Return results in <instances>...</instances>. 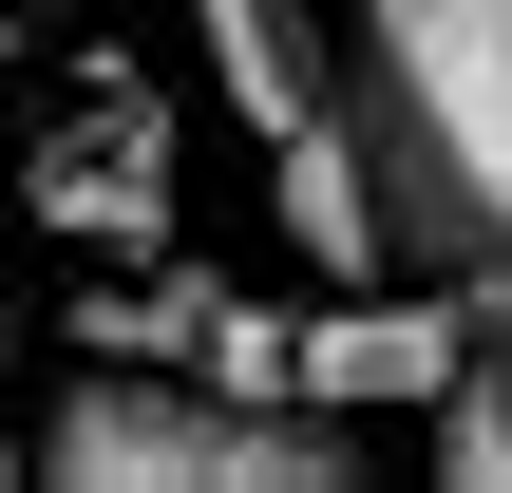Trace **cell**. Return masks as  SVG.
I'll use <instances>...</instances> for the list:
<instances>
[{"instance_id":"obj_1","label":"cell","mask_w":512,"mask_h":493,"mask_svg":"<svg viewBox=\"0 0 512 493\" xmlns=\"http://www.w3.org/2000/svg\"><path fill=\"white\" fill-rule=\"evenodd\" d=\"M342 171L380 285L512 304V0H342Z\"/></svg>"},{"instance_id":"obj_3","label":"cell","mask_w":512,"mask_h":493,"mask_svg":"<svg viewBox=\"0 0 512 493\" xmlns=\"http://www.w3.org/2000/svg\"><path fill=\"white\" fill-rule=\"evenodd\" d=\"M19 190H38V228L76 266H171L190 247V209H171V95L133 57H76V95H57V133H38Z\"/></svg>"},{"instance_id":"obj_4","label":"cell","mask_w":512,"mask_h":493,"mask_svg":"<svg viewBox=\"0 0 512 493\" xmlns=\"http://www.w3.org/2000/svg\"><path fill=\"white\" fill-rule=\"evenodd\" d=\"M475 361V285H323L304 304V418H418Z\"/></svg>"},{"instance_id":"obj_2","label":"cell","mask_w":512,"mask_h":493,"mask_svg":"<svg viewBox=\"0 0 512 493\" xmlns=\"http://www.w3.org/2000/svg\"><path fill=\"white\" fill-rule=\"evenodd\" d=\"M19 475H57V493H342L361 418L228 399L209 361H76L57 418L19 437Z\"/></svg>"},{"instance_id":"obj_7","label":"cell","mask_w":512,"mask_h":493,"mask_svg":"<svg viewBox=\"0 0 512 493\" xmlns=\"http://www.w3.org/2000/svg\"><path fill=\"white\" fill-rule=\"evenodd\" d=\"M0 475H19V437H0Z\"/></svg>"},{"instance_id":"obj_6","label":"cell","mask_w":512,"mask_h":493,"mask_svg":"<svg viewBox=\"0 0 512 493\" xmlns=\"http://www.w3.org/2000/svg\"><path fill=\"white\" fill-rule=\"evenodd\" d=\"M418 456L456 493H512V304H475V361L418 399Z\"/></svg>"},{"instance_id":"obj_5","label":"cell","mask_w":512,"mask_h":493,"mask_svg":"<svg viewBox=\"0 0 512 493\" xmlns=\"http://www.w3.org/2000/svg\"><path fill=\"white\" fill-rule=\"evenodd\" d=\"M190 57H209V95L247 114V152H285V133L342 95V19H304V0H190Z\"/></svg>"}]
</instances>
